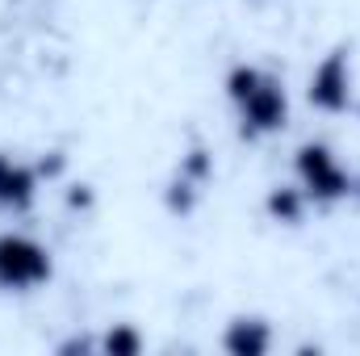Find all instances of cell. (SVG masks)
<instances>
[{
	"label": "cell",
	"mask_w": 360,
	"mask_h": 356,
	"mask_svg": "<svg viewBox=\"0 0 360 356\" xmlns=\"http://www.w3.org/2000/svg\"><path fill=\"white\" fill-rule=\"evenodd\" d=\"M226 96L239 113V130L243 139H264V134H276L285 122H289V96H285V84L264 72V68H252V63H239L231 68L226 76Z\"/></svg>",
	"instance_id": "6da1fadb"
},
{
	"label": "cell",
	"mask_w": 360,
	"mask_h": 356,
	"mask_svg": "<svg viewBox=\"0 0 360 356\" xmlns=\"http://www.w3.org/2000/svg\"><path fill=\"white\" fill-rule=\"evenodd\" d=\"M293 172H297L306 201H319V205H331V201H344L356 193V177L344 172V164L335 160V151L327 143H302L293 155Z\"/></svg>",
	"instance_id": "7a4b0ae2"
},
{
	"label": "cell",
	"mask_w": 360,
	"mask_h": 356,
	"mask_svg": "<svg viewBox=\"0 0 360 356\" xmlns=\"http://www.w3.org/2000/svg\"><path fill=\"white\" fill-rule=\"evenodd\" d=\"M51 252L46 243L21 235V231H4L0 235V289L4 293H30L38 285L51 281Z\"/></svg>",
	"instance_id": "3957f363"
},
{
	"label": "cell",
	"mask_w": 360,
	"mask_h": 356,
	"mask_svg": "<svg viewBox=\"0 0 360 356\" xmlns=\"http://www.w3.org/2000/svg\"><path fill=\"white\" fill-rule=\"evenodd\" d=\"M306 96H310V105L323 109V113H344V109L352 105V63H348V51H331V55L314 68Z\"/></svg>",
	"instance_id": "277c9868"
},
{
	"label": "cell",
	"mask_w": 360,
	"mask_h": 356,
	"mask_svg": "<svg viewBox=\"0 0 360 356\" xmlns=\"http://www.w3.org/2000/svg\"><path fill=\"white\" fill-rule=\"evenodd\" d=\"M38 197V172L25 168L13 155H0V210L4 214H25Z\"/></svg>",
	"instance_id": "5b68a950"
},
{
	"label": "cell",
	"mask_w": 360,
	"mask_h": 356,
	"mask_svg": "<svg viewBox=\"0 0 360 356\" xmlns=\"http://www.w3.org/2000/svg\"><path fill=\"white\" fill-rule=\"evenodd\" d=\"M272 344V331L264 319H235L222 336V348L231 356H264Z\"/></svg>",
	"instance_id": "8992f818"
},
{
	"label": "cell",
	"mask_w": 360,
	"mask_h": 356,
	"mask_svg": "<svg viewBox=\"0 0 360 356\" xmlns=\"http://www.w3.org/2000/svg\"><path fill=\"white\" fill-rule=\"evenodd\" d=\"M302 210H306V193H302V189H272L269 214L276 222L293 227V222H302Z\"/></svg>",
	"instance_id": "52a82bcc"
},
{
	"label": "cell",
	"mask_w": 360,
	"mask_h": 356,
	"mask_svg": "<svg viewBox=\"0 0 360 356\" xmlns=\"http://www.w3.org/2000/svg\"><path fill=\"white\" fill-rule=\"evenodd\" d=\"M101 352H109V356H139L143 352V336L134 331V327H113L105 340H101Z\"/></svg>",
	"instance_id": "ba28073f"
}]
</instances>
